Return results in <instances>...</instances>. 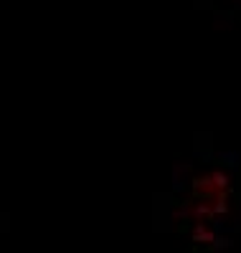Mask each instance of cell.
<instances>
[{"instance_id":"cell-1","label":"cell","mask_w":241,"mask_h":253,"mask_svg":"<svg viewBox=\"0 0 241 253\" xmlns=\"http://www.w3.org/2000/svg\"><path fill=\"white\" fill-rule=\"evenodd\" d=\"M226 190H229V180L221 172H208L195 180L193 193H195V205H198L201 215L221 213L226 205Z\"/></svg>"}]
</instances>
